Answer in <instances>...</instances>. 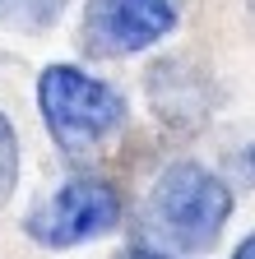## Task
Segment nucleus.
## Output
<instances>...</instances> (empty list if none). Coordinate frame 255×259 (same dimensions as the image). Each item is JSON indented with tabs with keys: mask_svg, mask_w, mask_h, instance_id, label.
<instances>
[{
	"mask_svg": "<svg viewBox=\"0 0 255 259\" xmlns=\"http://www.w3.org/2000/svg\"><path fill=\"white\" fill-rule=\"evenodd\" d=\"M228 213H232L228 185H223L213 171L195 167V162L167 167L163 176L153 181L149 204H144L149 232L167 250H176V254L209 250L223 236V227H228Z\"/></svg>",
	"mask_w": 255,
	"mask_h": 259,
	"instance_id": "1",
	"label": "nucleus"
},
{
	"mask_svg": "<svg viewBox=\"0 0 255 259\" xmlns=\"http://www.w3.org/2000/svg\"><path fill=\"white\" fill-rule=\"evenodd\" d=\"M38 107L51 139L65 153H93L125 130V97L84 74L79 65H51L38 79Z\"/></svg>",
	"mask_w": 255,
	"mask_h": 259,
	"instance_id": "2",
	"label": "nucleus"
},
{
	"mask_svg": "<svg viewBox=\"0 0 255 259\" xmlns=\"http://www.w3.org/2000/svg\"><path fill=\"white\" fill-rule=\"evenodd\" d=\"M121 190L102 176H75L65 181L47 204H38L28 213L23 232L33 236L38 245H79L112 232L121 222Z\"/></svg>",
	"mask_w": 255,
	"mask_h": 259,
	"instance_id": "3",
	"label": "nucleus"
},
{
	"mask_svg": "<svg viewBox=\"0 0 255 259\" xmlns=\"http://www.w3.org/2000/svg\"><path fill=\"white\" fill-rule=\"evenodd\" d=\"M176 28V0H88L79 47L98 60L149 51Z\"/></svg>",
	"mask_w": 255,
	"mask_h": 259,
	"instance_id": "4",
	"label": "nucleus"
},
{
	"mask_svg": "<svg viewBox=\"0 0 255 259\" xmlns=\"http://www.w3.org/2000/svg\"><path fill=\"white\" fill-rule=\"evenodd\" d=\"M65 0H0V23L23 28V32H42L60 19Z\"/></svg>",
	"mask_w": 255,
	"mask_h": 259,
	"instance_id": "5",
	"label": "nucleus"
},
{
	"mask_svg": "<svg viewBox=\"0 0 255 259\" xmlns=\"http://www.w3.org/2000/svg\"><path fill=\"white\" fill-rule=\"evenodd\" d=\"M19 185V139H14V125L0 111V208L10 204V194Z\"/></svg>",
	"mask_w": 255,
	"mask_h": 259,
	"instance_id": "6",
	"label": "nucleus"
},
{
	"mask_svg": "<svg viewBox=\"0 0 255 259\" xmlns=\"http://www.w3.org/2000/svg\"><path fill=\"white\" fill-rule=\"evenodd\" d=\"M237 259H255V232H250V236L237 245Z\"/></svg>",
	"mask_w": 255,
	"mask_h": 259,
	"instance_id": "7",
	"label": "nucleus"
},
{
	"mask_svg": "<svg viewBox=\"0 0 255 259\" xmlns=\"http://www.w3.org/2000/svg\"><path fill=\"white\" fill-rule=\"evenodd\" d=\"M241 162H246V176L255 181V148H246V153H241Z\"/></svg>",
	"mask_w": 255,
	"mask_h": 259,
	"instance_id": "8",
	"label": "nucleus"
},
{
	"mask_svg": "<svg viewBox=\"0 0 255 259\" xmlns=\"http://www.w3.org/2000/svg\"><path fill=\"white\" fill-rule=\"evenodd\" d=\"M250 10H255V0H250Z\"/></svg>",
	"mask_w": 255,
	"mask_h": 259,
	"instance_id": "9",
	"label": "nucleus"
}]
</instances>
